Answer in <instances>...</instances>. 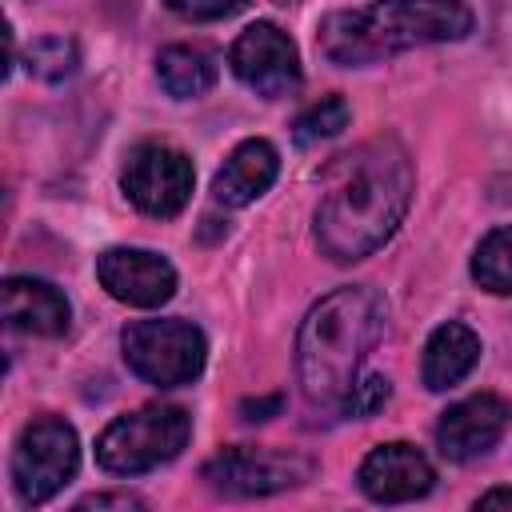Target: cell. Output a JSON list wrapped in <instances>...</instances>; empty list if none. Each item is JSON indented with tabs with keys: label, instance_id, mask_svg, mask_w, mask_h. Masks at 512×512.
<instances>
[{
	"label": "cell",
	"instance_id": "15",
	"mask_svg": "<svg viewBox=\"0 0 512 512\" xmlns=\"http://www.w3.org/2000/svg\"><path fill=\"white\" fill-rule=\"evenodd\" d=\"M480 360V336L460 324L448 320L440 328H432L428 344H424V360H420V380L428 392H444L452 384H460Z\"/></svg>",
	"mask_w": 512,
	"mask_h": 512
},
{
	"label": "cell",
	"instance_id": "4",
	"mask_svg": "<svg viewBox=\"0 0 512 512\" xmlns=\"http://www.w3.org/2000/svg\"><path fill=\"white\" fill-rule=\"evenodd\" d=\"M192 416L180 404H144L116 416L96 440V464L112 476L152 472L184 452Z\"/></svg>",
	"mask_w": 512,
	"mask_h": 512
},
{
	"label": "cell",
	"instance_id": "17",
	"mask_svg": "<svg viewBox=\"0 0 512 512\" xmlns=\"http://www.w3.org/2000/svg\"><path fill=\"white\" fill-rule=\"evenodd\" d=\"M472 280L484 292H496V296L512 292V224L492 228L476 244V252H472Z\"/></svg>",
	"mask_w": 512,
	"mask_h": 512
},
{
	"label": "cell",
	"instance_id": "9",
	"mask_svg": "<svg viewBox=\"0 0 512 512\" xmlns=\"http://www.w3.org/2000/svg\"><path fill=\"white\" fill-rule=\"evenodd\" d=\"M228 68H232V76L248 92L264 96V100H280V96H288V92L300 88V52L288 40V32H280L268 20L248 24L232 40Z\"/></svg>",
	"mask_w": 512,
	"mask_h": 512
},
{
	"label": "cell",
	"instance_id": "13",
	"mask_svg": "<svg viewBox=\"0 0 512 512\" xmlns=\"http://www.w3.org/2000/svg\"><path fill=\"white\" fill-rule=\"evenodd\" d=\"M0 312L12 332H28V336H60L68 332L72 320L68 296L36 276H8L0 288Z\"/></svg>",
	"mask_w": 512,
	"mask_h": 512
},
{
	"label": "cell",
	"instance_id": "11",
	"mask_svg": "<svg viewBox=\"0 0 512 512\" xmlns=\"http://www.w3.org/2000/svg\"><path fill=\"white\" fill-rule=\"evenodd\" d=\"M356 484L368 500L376 504H404V500H420L432 492L436 472L428 464V456L408 444V440H392V444H376L360 468H356Z\"/></svg>",
	"mask_w": 512,
	"mask_h": 512
},
{
	"label": "cell",
	"instance_id": "24",
	"mask_svg": "<svg viewBox=\"0 0 512 512\" xmlns=\"http://www.w3.org/2000/svg\"><path fill=\"white\" fill-rule=\"evenodd\" d=\"M280 408V396H268V400H244L240 404V416L244 420H268V412Z\"/></svg>",
	"mask_w": 512,
	"mask_h": 512
},
{
	"label": "cell",
	"instance_id": "14",
	"mask_svg": "<svg viewBox=\"0 0 512 512\" xmlns=\"http://www.w3.org/2000/svg\"><path fill=\"white\" fill-rule=\"evenodd\" d=\"M276 172H280V152L268 140H260V136L240 140L228 152V160L220 164V172L212 180V196L228 208H244L276 184Z\"/></svg>",
	"mask_w": 512,
	"mask_h": 512
},
{
	"label": "cell",
	"instance_id": "20",
	"mask_svg": "<svg viewBox=\"0 0 512 512\" xmlns=\"http://www.w3.org/2000/svg\"><path fill=\"white\" fill-rule=\"evenodd\" d=\"M388 396H392V388H388L384 376H364V380L352 384V392L344 396L340 412L352 416V420H368V416H376L388 404Z\"/></svg>",
	"mask_w": 512,
	"mask_h": 512
},
{
	"label": "cell",
	"instance_id": "21",
	"mask_svg": "<svg viewBox=\"0 0 512 512\" xmlns=\"http://www.w3.org/2000/svg\"><path fill=\"white\" fill-rule=\"evenodd\" d=\"M68 512H144V500H140L136 492L108 488V492H88V496L76 500Z\"/></svg>",
	"mask_w": 512,
	"mask_h": 512
},
{
	"label": "cell",
	"instance_id": "1",
	"mask_svg": "<svg viewBox=\"0 0 512 512\" xmlns=\"http://www.w3.org/2000/svg\"><path fill=\"white\" fill-rule=\"evenodd\" d=\"M416 172L396 136L364 140L332 160L316 204V244L328 260L352 264L372 256L404 220L412 204Z\"/></svg>",
	"mask_w": 512,
	"mask_h": 512
},
{
	"label": "cell",
	"instance_id": "3",
	"mask_svg": "<svg viewBox=\"0 0 512 512\" xmlns=\"http://www.w3.org/2000/svg\"><path fill=\"white\" fill-rule=\"evenodd\" d=\"M468 32H472V12L464 4L400 0V4H360V8L328 12L316 28V44L332 64L360 68L416 44L464 40Z\"/></svg>",
	"mask_w": 512,
	"mask_h": 512
},
{
	"label": "cell",
	"instance_id": "8",
	"mask_svg": "<svg viewBox=\"0 0 512 512\" xmlns=\"http://www.w3.org/2000/svg\"><path fill=\"white\" fill-rule=\"evenodd\" d=\"M192 184H196L192 160H188L180 148L160 144V140L136 144V148L128 152V160H124V172H120L124 196H128L144 216H156V220L176 216V212L188 204Z\"/></svg>",
	"mask_w": 512,
	"mask_h": 512
},
{
	"label": "cell",
	"instance_id": "18",
	"mask_svg": "<svg viewBox=\"0 0 512 512\" xmlns=\"http://www.w3.org/2000/svg\"><path fill=\"white\" fill-rule=\"evenodd\" d=\"M24 68L44 84H60L80 68V48L68 36H36L24 48Z\"/></svg>",
	"mask_w": 512,
	"mask_h": 512
},
{
	"label": "cell",
	"instance_id": "16",
	"mask_svg": "<svg viewBox=\"0 0 512 512\" xmlns=\"http://www.w3.org/2000/svg\"><path fill=\"white\" fill-rule=\"evenodd\" d=\"M220 76V64L208 48L200 44H168L160 56H156V80L168 96L176 100H196L204 96Z\"/></svg>",
	"mask_w": 512,
	"mask_h": 512
},
{
	"label": "cell",
	"instance_id": "6",
	"mask_svg": "<svg viewBox=\"0 0 512 512\" xmlns=\"http://www.w3.org/2000/svg\"><path fill=\"white\" fill-rule=\"evenodd\" d=\"M80 468L76 428L60 416H36L24 424L12 448V488L24 508L48 504Z\"/></svg>",
	"mask_w": 512,
	"mask_h": 512
},
{
	"label": "cell",
	"instance_id": "12",
	"mask_svg": "<svg viewBox=\"0 0 512 512\" xmlns=\"http://www.w3.org/2000/svg\"><path fill=\"white\" fill-rule=\"evenodd\" d=\"M512 408L496 392H476L468 400H456L448 412L436 420V448L448 460H472L496 448V440L508 432Z\"/></svg>",
	"mask_w": 512,
	"mask_h": 512
},
{
	"label": "cell",
	"instance_id": "5",
	"mask_svg": "<svg viewBox=\"0 0 512 512\" xmlns=\"http://www.w3.org/2000/svg\"><path fill=\"white\" fill-rule=\"evenodd\" d=\"M120 352L140 380L156 388H180L204 372L208 344L188 320H132L120 332Z\"/></svg>",
	"mask_w": 512,
	"mask_h": 512
},
{
	"label": "cell",
	"instance_id": "19",
	"mask_svg": "<svg viewBox=\"0 0 512 512\" xmlns=\"http://www.w3.org/2000/svg\"><path fill=\"white\" fill-rule=\"evenodd\" d=\"M352 120V108L344 96H320L316 104H308L296 124H292V136L296 144H316V140H328V136H340Z\"/></svg>",
	"mask_w": 512,
	"mask_h": 512
},
{
	"label": "cell",
	"instance_id": "10",
	"mask_svg": "<svg viewBox=\"0 0 512 512\" xmlns=\"http://www.w3.org/2000/svg\"><path fill=\"white\" fill-rule=\"evenodd\" d=\"M96 280L104 292L132 308H160L176 292V268L148 248H108L96 256Z\"/></svg>",
	"mask_w": 512,
	"mask_h": 512
},
{
	"label": "cell",
	"instance_id": "23",
	"mask_svg": "<svg viewBox=\"0 0 512 512\" xmlns=\"http://www.w3.org/2000/svg\"><path fill=\"white\" fill-rule=\"evenodd\" d=\"M472 512H512V488H488Z\"/></svg>",
	"mask_w": 512,
	"mask_h": 512
},
{
	"label": "cell",
	"instance_id": "7",
	"mask_svg": "<svg viewBox=\"0 0 512 512\" xmlns=\"http://www.w3.org/2000/svg\"><path fill=\"white\" fill-rule=\"evenodd\" d=\"M316 476V460L292 448H252V444H236V448H220L208 464H204V480L208 488H216L220 496H236V500H252V496H272L284 488H300Z\"/></svg>",
	"mask_w": 512,
	"mask_h": 512
},
{
	"label": "cell",
	"instance_id": "22",
	"mask_svg": "<svg viewBox=\"0 0 512 512\" xmlns=\"http://www.w3.org/2000/svg\"><path fill=\"white\" fill-rule=\"evenodd\" d=\"M176 16H184V20H224V16H236V12H244V4L240 0H216V4H184V0H172L168 4Z\"/></svg>",
	"mask_w": 512,
	"mask_h": 512
},
{
	"label": "cell",
	"instance_id": "2",
	"mask_svg": "<svg viewBox=\"0 0 512 512\" xmlns=\"http://www.w3.org/2000/svg\"><path fill=\"white\" fill-rule=\"evenodd\" d=\"M388 308L368 284H344L320 296L296 332V380L308 404L340 408L364 356L384 336Z\"/></svg>",
	"mask_w": 512,
	"mask_h": 512
}]
</instances>
